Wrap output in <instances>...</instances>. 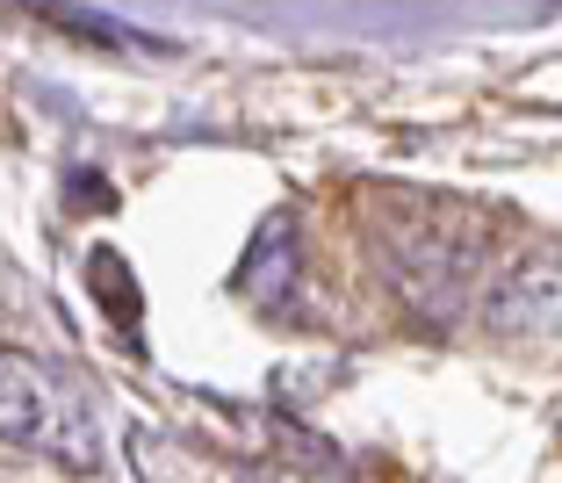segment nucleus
I'll list each match as a JSON object with an SVG mask.
<instances>
[{"instance_id":"obj_1","label":"nucleus","mask_w":562,"mask_h":483,"mask_svg":"<svg viewBox=\"0 0 562 483\" xmlns=\"http://www.w3.org/2000/svg\"><path fill=\"white\" fill-rule=\"evenodd\" d=\"M382 282L397 289L426 325H454L483 274V217L447 195H382L368 217Z\"/></svg>"},{"instance_id":"obj_2","label":"nucleus","mask_w":562,"mask_h":483,"mask_svg":"<svg viewBox=\"0 0 562 483\" xmlns=\"http://www.w3.org/2000/svg\"><path fill=\"white\" fill-rule=\"evenodd\" d=\"M483 325L513 347H562V238L527 246L483 296Z\"/></svg>"},{"instance_id":"obj_3","label":"nucleus","mask_w":562,"mask_h":483,"mask_svg":"<svg viewBox=\"0 0 562 483\" xmlns=\"http://www.w3.org/2000/svg\"><path fill=\"white\" fill-rule=\"evenodd\" d=\"M238 289L260 317H289L303 296V246H296V224L289 217H267L260 238L246 246V267H238Z\"/></svg>"},{"instance_id":"obj_4","label":"nucleus","mask_w":562,"mask_h":483,"mask_svg":"<svg viewBox=\"0 0 562 483\" xmlns=\"http://www.w3.org/2000/svg\"><path fill=\"white\" fill-rule=\"evenodd\" d=\"M0 383H8V448H50V440H58L50 418H66L58 383L15 347H8V361H0Z\"/></svg>"}]
</instances>
